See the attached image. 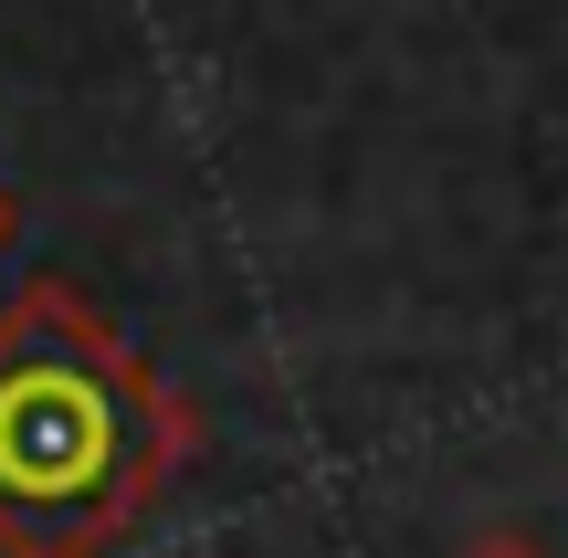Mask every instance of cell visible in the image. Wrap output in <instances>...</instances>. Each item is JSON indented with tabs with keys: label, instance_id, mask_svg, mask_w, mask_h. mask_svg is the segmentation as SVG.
Returning a JSON list of instances; mask_svg holds the SVG:
<instances>
[{
	"label": "cell",
	"instance_id": "1",
	"mask_svg": "<svg viewBox=\"0 0 568 558\" xmlns=\"http://www.w3.org/2000/svg\"><path fill=\"white\" fill-rule=\"evenodd\" d=\"M169 464V412L126 337L63 274L0 306V548L105 558L148 517Z\"/></svg>",
	"mask_w": 568,
	"mask_h": 558
}]
</instances>
